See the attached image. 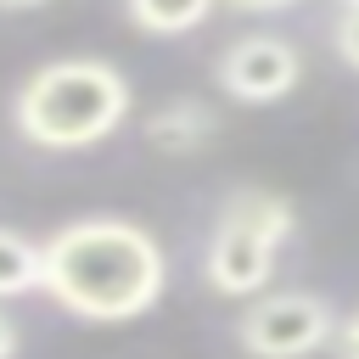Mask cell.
<instances>
[{
  "instance_id": "cell-1",
  "label": "cell",
  "mask_w": 359,
  "mask_h": 359,
  "mask_svg": "<svg viewBox=\"0 0 359 359\" xmlns=\"http://www.w3.org/2000/svg\"><path fill=\"white\" fill-rule=\"evenodd\" d=\"M168 286L157 236L123 213H90L45 236V297L73 320L118 325L146 314Z\"/></svg>"
},
{
  "instance_id": "cell-2",
  "label": "cell",
  "mask_w": 359,
  "mask_h": 359,
  "mask_svg": "<svg viewBox=\"0 0 359 359\" xmlns=\"http://www.w3.org/2000/svg\"><path fill=\"white\" fill-rule=\"evenodd\" d=\"M135 107L129 73L107 56H56L34 67L11 95V123L28 146L84 151L101 146Z\"/></svg>"
},
{
  "instance_id": "cell-3",
  "label": "cell",
  "mask_w": 359,
  "mask_h": 359,
  "mask_svg": "<svg viewBox=\"0 0 359 359\" xmlns=\"http://www.w3.org/2000/svg\"><path fill=\"white\" fill-rule=\"evenodd\" d=\"M297 230V213L280 191H264V185H241L224 196L219 219H213V236H208V286L219 297H258L275 275V258L280 247L292 241Z\"/></svg>"
},
{
  "instance_id": "cell-4",
  "label": "cell",
  "mask_w": 359,
  "mask_h": 359,
  "mask_svg": "<svg viewBox=\"0 0 359 359\" xmlns=\"http://www.w3.org/2000/svg\"><path fill=\"white\" fill-rule=\"evenodd\" d=\"M337 337V309L320 292H269L247 303L236 320V342L247 359H309Z\"/></svg>"
},
{
  "instance_id": "cell-5",
  "label": "cell",
  "mask_w": 359,
  "mask_h": 359,
  "mask_svg": "<svg viewBox=\"0 0 359 359\" xmlns=\"http://www.w3.org/2000/svg\"><path fill=\"white\" fill-rule=\"evenodd\" d=\"M213 79L230 101L241 107H269L286 101L303 79V50L286 34H241L224 45V56L213 62Z\"/></svg>"
},
{
  "instance_id": "cell-6",
  "label": "cell",
  "mask_w": 359,
  "mask_h": 359,
  "mask_svg": "<svg viewBox=\"0 0 359 359\" xmlns=\"http://www.w3.org/2000/svg\"><path fill=\"white\" fill-rule=\"evenodd\" d=\"M140 135H146V146L163 151V157H191V151L213 146L219 112H213V101H202V95H174V101H163V107L146 112Z\"/></svg>"
},
{
  "instance_id": "cell-7",
  "label": "cell",
  "mask_w": 359,
  "mask_h": 359,
  "mask_svg": "<svg viewBox=\"0 0 359 359\" xmlns=\"http://www.w3.org/2000/svg\"><path fill=\"white\" fill-rule=\"evenodd\" d=\"M45 292V241H28L22 230L0 224V297Z\"/></svg>"
},
{
  "instance_id": "cell-8",
  "label": "cell",
  "mask_w": 359,
  "mask_h": 359,
  "mask_svg": "<svg viewBox=\"0 0 359 359\" xmlns=\"http://www.w3.org/2000/svg\"><path fill=\"white\" fill-rule=\"evenodd\" d=\"M219 0H123V17L140 28V34H157V39H174V34H191L208 22Z\"/></svg>"
},
{
  "instance_id": "cell-9",
  "label": "cell",
  "mask_w": 359,
  "mask_h": 359,
  "mask_svg": "<svg viewBox=\"0 0 359 359\" xmlns=\"http://www.w3.org/2000/svg\"><path fill=\"white\" fill-rule=\"evenodd\" d=\"M331 39H337V56L359 73V6H342V17H337V28H331Z\"/></svg>"
},
{
  "instance_id": "cell-10",
  "label": "cell",
  "mask_w": 359,
  "mask_h": 359,
  "mask_svg": "<svg viewBox=\"0 0 359 359\" xmlns=\"http://www.w3.org/2000/svg\"><path fill=\"white\" fill-rule=\"evenodd\" d=\"M337 359H359V309L337 325Z\"/></svg>"
},
{
  "instance_id": "cell-11",
  "label": "cell",
  "mask_w": 359,
  "mask_h": 359,
  "mask_svg": "<svg viewBox=\"0 0 359 359\" xmlns=\"http://www.w3.org/2000/svg\"><path fill=\"white\" fill-rule=\"evenodd\" d=\"M219 6H230V11H247V17H269V11H292L297 0H219Z\"/></svg>"
},
{
  "instance_id": "cell-12",
  "label": "cell",
  "mask_w": 359,
  "mask_h": 359,
  "mask_svg": "<svg viewBox=\"0 0 359 359\" xmlns=\"http://www.w3.org/2000/svg\"><path fill=\"white\" fill-rule=\"evenodd\" d=\"M17 353V325H11V314H0V359H11Z\"/></svg>"
},
{
  "instance_id": "cell-13",
  "label": "cell",
  "mask_w": 359,
  "mask_h": 359,
  "mask_svg": "<svg viewBox=\"0 0 359 359\" xmlns=\"http://www.w3.org/2000/svg\"><path fill=\"white\" fill-rule=\"evenodd\" d=\"M34 6H45V0H0V11H34Z\"/></svg>"
},
{
  "instance_id": "cell-14",
  "label": "cell",
  "mask_w": 359,
  "mask_h": 359,
  "mask_svg": "<svg viewBox=\"0 0 359 359\" xmlns=\"http://www.w3.org/2000/svg\"><path fill=\"white\" fill-rule=\"evenodd\" d=\"M342 6H359V0H342Z\"/></svg>"
}]
</instances>
